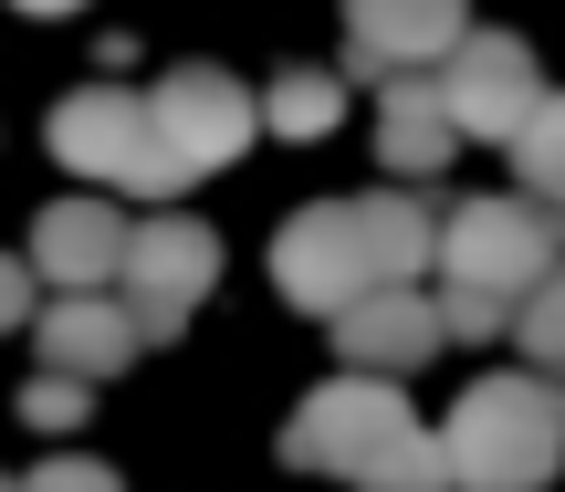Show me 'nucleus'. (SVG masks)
<instances>
[{"label": "nucleus", "instance_id": "obj_6", "mask_svg": "<svg viewBox=\"0 0 565 492\" xmlns=\"http://www.w3.org/2000/svg\"><path fill=\"white\" fill-rule=\"evenodd\" d=\"M273 284H282V304L324 314V325H335L356 293H377V263H366V231H356V200L294 210V221L273 231Z\"/></svg>", "mask_w": 565, "mask_h": 492}, {"label": "nucleus", "instance_id": "obj_22", "mask_svg": "<svg viewBox=\"0 0 565 492\" xmlns=\"http://www.w3.org/2000/svg\"><path fill=\"white\" fill-rule=\"evenodd\" d=\"M21 11H42V21H53V11H74V0H21Z\"/></svg>", "mask_w": 565, "mask_h": 492}, {"label": "nucleus", "instance_id": "obj_1", "mask_svg": "<svg viewBox=\"0 0 565 492\" xmlns=\"http://www.w3.org/2000/svg\"><path fill=\"white\" fill-rule=\"evenodd\" d=\"M440 461L461 492H545L565 461V388L555 377H471L440 419Z\"/></svg>", "mask_w": 565, "mask_h": 492}, {"label": "nucleus", "instance_id": "obj_15", "mask_svg": "<svg viewBox=\"0 0 565 492\" xmlns=\"http://www.w3.org/2000/svg\"><path fill=\"white\" fill-rule=\"evenodd\" d=\"M513 168H524V200L565 210V95H545L524 126H513Z\"/></svg>", "mask_w": 565, "mask_h": 492}, {"label": "nucleus", "instance_id": "obj_19", "mask_svg": "<svg viewBox=\"0 0 565 492\" xmlns=\"http://www.w3.org/2000/svg\"><path fill=\"white\" fill-rule=\"evenodd\" d=\"M21 419H32V430H74V419H84V377H53V367H42L32 388H21Z\"/></svg>", "mask_w": 565, "mask_h": 492}, {"label": "nucleus", "instance_id": "obj_7", "mask_svg": "<svg viewBox=\"0 0 565 492\" xmlns=\"http://www.w3.org/2000/svg\"><path fill=\"white\" fill-rule=\"evenodd\" d=\"M147 116H158V147L189 168V179H210V168H231L252 137H263V105L242 95V84L221 74V63H179V74H158V95H147Z\"/></svg>", "mask_w": 565, "mask_h": 492}, {"label": "nucleus", "instance_id": "obj_21", "mask_svg": "<svg viewBox=\"0 0 565 492\" xmlns=\"http://www.w3.org/2000/svg\"><path fill=\"white\" fill-rule=\"evenodd\" d=\"M11 325H32V263L0 252V335H11Z\"/></svg>", "mask_w": 565, "mask_h": 492}, {"label": "nucleus", "instance_id": "obj_4", "mask_svg": "<svg viewBox=\"0 0 565 492\" xmlns=\"http://www.w3.org/2000/svg\"><path fill=\"white\" fill-rule=\"evenodd\" d=\"M398 430H419L398 398V377H335V388H315L294 419H282V461L294 472H335V482H366L377 472V451Z\"/></svg>", "mask_w": 565, "mask_h": 492}, {"label": "nucleus", "instance_id": "obj_14", "mask_svg": "<svg viewBox=\"0 0 565 492\" xmlns=\"http://www.w3.org/2000/svg\"><path fill=\"white\" fill-rule=\"evenodd\" d=\"M356 231H366L377 284H408V272H429V252H440V221H429L419 189H366V200H356Z\"/></svg>", "mask_w": 565, "mask_h": 492}, {"label": "nucleus", "instance_id": "obj_13", "mask_svg": "<svg viewBox=\"0 0 565 492\" xmlns=\"http://www.w3.org/2000/svg\"><path fill=\"white\" fill-rule=\"evenodd\" d=\"M377 95H387V105H377V168H398V179L450 168L461 126H450V105H440V74H387Z\"/></svg>", "mask_w": 565, "mask_h": 492}, {"label": "nucleus", "instance_id": "obj_8", "mask_svg": "<svg viewBox=\"0 0 565 492\" xmlns=\"http://www.w3.org/2000/svg\"><path fill=\"white\" fill-rule=\"evenodd\" d=\"M440 105H450L461 137H503L513 147V126L545 105V74H534V53L513 32H461L450 63H440Z\"/></svg>", "mask_w": 565, "mask_h": 492}, {"label": "nucleus", "instance_id": "obj_18", "mask_svg": "<svg viewBox=\"0 0 565 492\" xmlns=\"http://www.w3.org/2000/svg\"><path fill=\"white\" fill-rule=\"evenodd\" d=\"M356 492H450V461H440V430H398L377 451V472H366Z\"/></svg>", "mask_w": 565, "mask_h": 492}, {"label": "nucleus", "instance_id": "obj_10", "mask_svg": "<svg viewBox=\"0 0 565 492\" xmlns=\"http://www.w3.org/2000/svg\"><path fill=\"white\" fill-rule=\"evenodd\" d=\"M335 356H345V377H408V367H429V356H440V304H419L408 284L356 293V304L335 314Z\"/></svg>", "mask_w": 565, "mask_h": 492}, {"label": "nucleus", "instance_id": "obj_16", "mask_svg": "<svg viewBox=\"0 0 565 492\" xmlns=\"http://www.w3.org/2000/svg\"><path fill=\"white\" fill-rule=\"evenodd\" d=\"M513 346L534 356V377H555V388H565V263L513 304Z\"/></svg>", "mask_w": 565, "mask_h": 492}, {"label": "nucleus", "instance_id": "obj_5", "mask_svg": "<svg viewBox=\"0 0 565 492\" xmlns=\"http://www.w3.org/2000/svg\"><path fill=\"white\" fill-rule=\"evenodd\" d=\"M221 284V242H210L200 221H147V231H126V263H116V304H126V325H137V346H168V335L189 325V304Z\"/></svg>", "mask_w": 565, "mask_h": 492}, {"label": "nucleus", "instance_id": "obj_3", "mask_svg": "<svg viewBox=\"0 0 565 492\" xmlns=\"http://www.w3.org/2000/svg\"><path fill=\"white\" fill-rule=\"evenodd\" d=\"M53 158L84 168L95 189H147V200H179L189 189V168L158 147L147 95H126V84H84V95L53 105Z\"/></svg>", "mask_w": 565, "mask_h": 492}, {"label": "nucleus", "instance_id": "obj_11", "mask_svg": "<svg viewBox=\"0 0 565 492\" xmlns=\"http://www.w3.org/2000/svg\"><path fill=\"white\" fill-rule=\"evenodd\" d=\"M116 263H126V221H116V200H53L32 221V272L53 293H105L116 284Z\"/></svg>", "mask_w": 565, "mask_h": 492}, {"label": "nucleus", "instance_id": "obj_17", "mask_svg": "<svg viewBox=\"0 0 565 492\" xmlns=\"http://www.w3.org/2000/svg\"><path fill=\"white\" fill-rule=\"evenodd\" d=\"M335 116H345V84L335 74H282L263 95V126H282V137H324Z\"/></svg>", "mask_w": 565, "mask_h": 492}, {"label": "nucleus", "instance_id": "obj_2", "mask_svg": "<svg viewBox=\"0 0 565 492\" xmlns=\"http://www.w3.org/2000/svg\"><path fill=\"white\" fill-rule=\"evenodd\" d=\"M440 293H471V304H492V314H513L534 284L565 263V210L545 200H471V210H450L440 221Z\"/></svg>", "mask_w": 565, "mask_h": 492}, {"label": "nucleus", "instance_id": "obj_12", "mask_svg": "<svg viewBox=\"0 0 565 492\" xmlns=\"http://www.w3.org/2000/svg\"><path fill=\"white\" fill-rule=\"evenodd\" d=\"M32 346H42V367H53V377H84V388H105V377L137 356V325H126L116 293H63V304L42 314Z\"/></svg>", "mask_w": 565, "mask_h": 492}, {"label": "nucleus", "instance_id": "obj_9", "mask_svg": "<svg viewBox=\"0 0 565 492\" xmlns=\"http://www.w3.org/2000/svg\"><path fill=\"white\" fill-rule=\"evenodd\" d=\"M471 32L461 0H345V53L356 74H429Z\"/></svg>", "mask_w": 565, "mask_h": 492}, {"label": "nucleus", "instance_id": "obj_20", "mask_svg": "<svg viewBox=\"0 0 565 492\" xmlns=\"http://www.w3.org/2000/svg\"><path fill=\"white\" fill-rule=\"evenodd\" d=\"M11 492H126L105 461H84V451H63V461H42L32 482H11Z\"/></svg>", "mask_w": 565, "mask_h": 492}, {"label": "nucleus", "instance_id": "obj_23", "mask_svg": "<svg viewBox=\"0 0 565 492\" xmlns=\"http://www.w3.org/2000/svg\"><path fill=\"white\" fill-rule=\"evenodd\" d=\"M0 492H11V482H0Z\"/></svg>", "mask_w": 565, "mask_h": 492}]
</instances>
